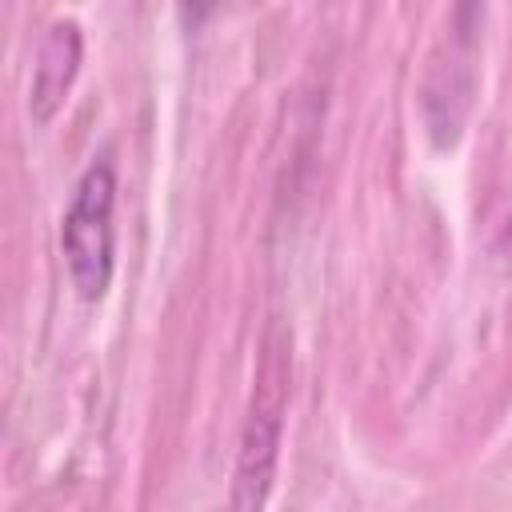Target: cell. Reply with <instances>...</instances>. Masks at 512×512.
Wrapping results in <instances>:
<instances>
[{
    "mask_svg": "<svg viewBox=\"0 0 512 512\" xmlns=\"http://www.w3.org/2000/svg\"><path fill=\"white\" fill-rule=\"evenodd\" d=\"M116 168L108 156L92 160L60 216V252L68 264V280L80 300H100L112 284L116 268Z\"/></svg>",
    "mask_w": 512,
    "mask_h": 512,
    "instance_id": "cell-1",
    "label": "cell"
},
{
    "mask_svg": "<svg viewBox=\"0 0 512 512\" xmlns=\"http://www.w3.org/2000/svg\"><path fill=\"white\" fill-rule=\"evenodd\" d=\"M284 412H288V356H284V344L268 336L260 368H256L248 416L240 428L236 472H232V508L240 512L268 504L276 460H280V440H284Z\"/></svg>",
    "mask_w": 512,
    "mask_h": 512,
    "instance_id": "cell-2",
    "label": "cell"
},
{
    "mask_svg": "<svg viewBox=\"0 0 512 512\" xmlns=\"http://www.w3.org/2000/svg\"><path fill=\"white\" fill-rule=\"evenodd\" d=\"M480 24H484V0H456L448 16V36L432 52L424 88H420V108L428 136L440 148H452L460 140L464 116L472 108V88H476V52H480Z\"/></svg>",
    "mask_w": 512,
    "mask_h": 512,
    "instance_id": "cell-3",
    "label": "cell"
},
{
    "mask_svg": "<svg viewBox=\"0 0 512 512\" xmlns=\"http://www.w3.org/2000/svg\"><path fill=\"white\" fill-rule=\"evenodd\" d=\"M80 60H84V36H80V24L76 20H56L40 48H36V60H32V80H28V116L32 124H48L72 84H76V72H80Z\"/></svg>",
    "mask_w": 512,
    "mask_h": 512,
    "instance_id": "cell-4",
    "label": "cell"
},
{
    "mask_svg": "<svg viewBox=\"0 0 512 512\" xmlns=\"http://www.w3.org/2000/svg\"><path fill=\"white\" fill-rule=\"evenodd\" d=\"M224 0H180V12H184V24L188 28H200L204 20H212L220 12Z\"/></svg>",
    "mask_w": 512,
    "mask_h": 512,
    "instance_id": "cell-5",
    "label": "cell"
}]
</instances>
